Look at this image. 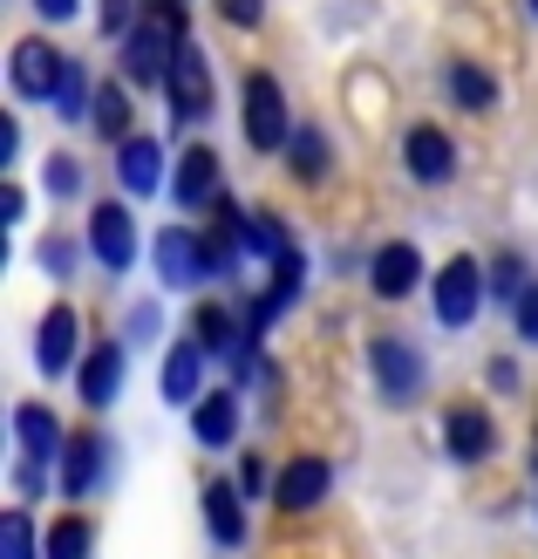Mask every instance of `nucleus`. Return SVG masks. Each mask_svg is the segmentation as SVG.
I'll list each match as a JSON object with an SVG mask.
<instances>
[{"label": "nucleus", "instance_id": "f704fd0d", "mask_svg": "<svg viewBox=\"0 0 538 559\" xmlns=\"http://www.w3.org/2000/svg\"><path fill=\"white\" fill-rule=\"evenodd\" d=\"M266 485H279V478H266V457H246V471H239V491H246V498H260Z\"/></svg>", "mask_w": 538, "mask_h": 559}, {"label": "nucleus", "instance_id": "7ed1b4c3", "mask_svg": "<svg viewBox=\"0 0 538 559\" xmlns=\"http://www.w3.org/2000/svg\"><path fill=\"white\" fill-rule=\"evenodd\" d=\"M89 253H96L103 273H130V260H136V218H130V205L103 199L89 212Z\"/></svg>", "mask_w": 538, "mask_h": 559}, {"label": "nucleus", "instance_id": "9d476101", "mask_svg": "<svg viewBox=\"0 0 538 559\" xmlns=\"http://www.w3.org/2000/svg\"><path fill=\"white\" fill-rule=\"evenodd\" d=\"M157 280H164V287H191V280H205V233L164 226L157 233Z\"/></svg>", "mask_w": 538, "mask_h": 559}, {"label": "nucleus", "instance_id": "39448f33", "mask_svg": "<svg viewBox=\"0 0 538 559\" xmlns=\"http://www.w3.org/2000/svg\"><path fill=\"white\" fill-rule=\"evenodd\" d=\"M368 361H375L382 403H395V409H403V403H416V396H422V355L403 342V334H382V342H375V355H368Z\"/></svg>", "mask_w": 538, "mask_h": 559}, {"label": "nucleus", "instance_id": "e433bc0d", "mask_svg": "<svg viewBox=\"0 0 538 559\" xmlns=\"http://www.w3.org/2000/svg\"><path fill=\"white\" fill-rule=\"evenodd\" d=\"M518 334H525V342H538V287L518 300Z\"/></svg>", "mask_w": 538, "mask_h": 559}, {"label": "nucleus", "instance_id": "f257e3e1", "mask_svg": "<svg viewBox=\"0 0 538 559\" xmlns=\"http://www.w3.org/2000/svg\"><path fill=\"white\" fill-rule=\"evenodd\" d=\"M184 48V0H157L151 14H136L123 35V75L130 90H171V62Z\"/></svg>", "mask_w": 538, "mask_h": 559}, {"label": "nucleus", "instance_id": "aec40b11", "mask_svg": "<svg viewBox=\"0 0 538 559\" xmlns=\"http://www.w3.org/2000/svg\"><path fill=\"white\" fill-rule=\"evenodd\" d=\"M191 437L205 443V451H225V443L239 437V396H232V389H218V396L191 403Z\"/></svg>", "mask_w": 538, "mask_h": 559}, {"label": "nucleus", "instance_id": "c9c22d12", "mask_svg": "<svg viewBox=\"0 0 538 559\" xmlns=\"http://www.w3.org/2000/svg\"><path fill=\"white\" fill-rule=\"evenodd\" d=\"M41 266H48V273H69V266H75V253L62 246V233H55V239L41 246Z\"/></svg>", "mask_w": 538, "mask_h": 559}, {"label": "nucleus", "instance_id": "ddd939ff", "mask_svg": "<svg viewBox=\"0 0 538 559\" xmlns=\"http://www.w3.org/2000/svg\"><path fill=\"white\" fill-rule=\"evenodd\" d=\"M164 403H205V342H178V348H164Z\"/></svg>", "mask_w": 538, "mask_h": 559}, {"label": "nucleus", "instance_id": "f03ea898", "mask_svg": "<svg viewBox=\"0 0 538 559\" xmlns=\"http://www.w3.org/2000/svg\"><path fill=\"white\" fill-rule=\"evenodd\" d=\"M246 136H252V151H287V144H294L287 96H279L273 69H252V75H246Z\"/></svg>", "mask_w": 538, "mask_h": 559}, {"label": "nucleus", "instance_id": "b1692460", "mask_svg": "<svg viewBox=\"0 0 538 559\" xmlns=\"http://www.w3.org/2000/svg\"><path fill=\"white\" fill-rule=\"evenodd\" d=\"M191 342H205V348H218V355H239V348H246V328L225 314L218 300H205V307H198V334H191Z\"/></svg>", "mask_w": 538, "mask_h": 559}, {"label": "nucleus", "instance_id": "6e6552de", "mask_svg": "<svg viewBox=\"0 0 538 559\" xmlns=\"http://www.w3.org/2000/svg\"><path fill=\"white\" fill-rule=\"evenodd\" d=\"M443 443H450V457H457V464H485V457H491V443H498L491 409L457 403V409L443 416Z\"/></svg>", "mask_w": 538, "mask_h": 559}, {"label": "nucleus", "instance_id": "473e14b6", "mask_svg": "<svg viewBox=\"0 0 538 559\" xmlns=\"http://www.w3.org/2000/svg\"><path fill=\"white\" fill-rule=\"evenodd\" d=\"M218 8H225V21H232V27H260L266 0H218Z\"/></svg>", "mask_w": 538, "mask_h": 559}, {"label": "nucleus", "instance_id": "c85d7f7f", "mask_svg": "<svg viewBox=\"0 0 538 559\" xmlns=\"http://www.w3.org/2000/svg\"><path fill=\"white\" fill-rule=\"evenodd\" d=\"M531 287H538V280L525 273V260H518V253H498V260H491V300H512V307H518Z\"/></svg>", "mask_w": 538, "mask_h": 559}, {"label": "nucleus", "instance_id": "f3484780", "mask_svg": "<svg viewBox=\"0 0 538 559\" xmlns=\"http://www.w3.org/2000/svg\"><path fill=\"white\" fill-rule=\"evenodd\" d=\"M171 109H178V123H198L212 109V90H205V55H198L191 41L178 48V62H171Z\"/></svg>", "mask_w": 538, "mask_h": 559}, {"label": "nucleus", "instance_id": "a19ab883", "mask_svg": "<svg viewBox=\"0 0 538 559\" xmlns=\"http://www.w3.org/2000/svg\"><path fill=\"white\" fill-rule=\"evenodd\" d=\"M531 8H538V0H531Z\"/></svg>", "mask_w": 538, "mask_h": 559}, {"label": "nucleus", "instance_id": "f8f14e48", "mask_svg": "<svg viewBox=\"0 0 538 559\" xmlns=\"http://www.w3.org/2000/svg\"><path fill=\"white\" fill-rule=\"evenodd\" d=\"M239 253H246V212L232 199H218L212 205V233H205V273L212 280H232Z\"/></svg>", "mask_w": 538, "mask_h": 559}, {"label": "nucleus", "instance_id": "72a5a7b5", "mask_svg": "<svg viewBox=\"0 0 538 559\" xmlns=\"http://www.w3.org/2000/svg\"><path fill=\"white\" fill-rule=\"evenodd\" d=\"M96 27H103V35H130V27H136L130 21V0H103V21Z\"/></svg>", "mask_w": 538, "mask_h": 559}, {"label": "nucleus", "instance_id": "a211bd4d", "mask_svg": "<svg viewBox=\"0 0 538 559\" xmlns=\"http://www.w3.org/2000/svg\"><path fill=\"white\" fill-rule=\"evenodd\" d=\"M117 396H123V342H96L89 361H82V403L109 409Z\"/></svg>", "mask_w": 538, "mask_h": 559}, {"label": "nucleus", "instance_id": "1a4fd4ad", "mask_svg": "<svg viewBox=\"0 0 538 559\" xmlns=\"http://www.w3.org/2000/svg\"><path fill=\"white\" fill-rule=\"evenodd\" d=\"M403 164H409L416 185H443L450 171H457V144H450L437 123H416V130L403 136Z\"/></svg>", "mask_w": 538, "mask_h": 559}, {"label": "nucleus", "instance_id": "2f4dec72", "mask_svg": "<svg viewBox=\"0 0 538 559\" xmlns=\"http://www.w3.org/2000/svg\"><path fill=\"white\" fill-rule=\"evenodd\" d=\"M0 559H35V525H27V512L0 519Z\"/></svg>", "mask_w": 538, "mask_h": 559}, {"label": "nucleus", "instance_id": "412c9836", "mask_svg": "<svg viewBox=\"0 0 538 559\" xmlns=\"http://www.w3.org/2000/svg\"><path fill=\"white\" fill-rule=\"evenodd\" d=\"M239 485H225V478H212L205 485V525H212V539L218 546H246V512H239Z\"/></svg>", "mask_w": 538, "mask_h": 559}, {"label": "nucleus", "instance_id": "7c9ffc66", "mask_svg": "<svg viewBox=\"0 0 538 559\" xmlns=\"http://www.w3.org/2000/svg\"><path fill=\"white\" fill-rule=\"evenodd\" d=\"M41 185L55 191V199H75V191H82V164H75L69 151H55V157L41 164Z\"/></svg>", "mask_w": 538, "mask_h": 559}, {"label": "nucleus", "instance_id": "cd10ccee", "mask_svg": "<svg viewBox=\"0 0 538 559\" xmlns=\"http://www.w3.org/2000/svg\"><path fill=\"white\" fill-rule=\"evenodd\" d=\"M55 109H62L69 123L96 109V96H89V69H82V62H69V69H62V82H55Z\"/></svg>", "mask_w": 538, "mask_h": 559}, {"label": "nucleus", "instance_id": "5701e85b", "mask_svg": "<svg viewBox=\"0 0 538 559\" xmlns=\"http://www.w3.org/2000/svg\"><path fill=\"white\" fill-rule=\"evenodd\" d=\"M96 552V525L89 519H55L48 539H41V559H89Z\"/></svg>", "mask_w": 538, "mask_h": 559}, {"label": "nucleus", "instance_id": "bb28decb", "mask_svg": "<svg viewBox=\"0 0 538 559\" xmlns=\"http://www.w3.org/2000/svg\"><path fill=\"white\" fill-rule=\"evenodd\" d=\"M89 123L103 130V136H117V144H130V90H96V109H89Z\"/></svg>", "mask_w": 538, "mask_h": 559}, {"label": "nucleus", "instance_id": "20e7f679", "mask_svg": "<svg viewBox=\"0 0 538 559\" xmlns=\"http://www.w3.org/2000/svg\"><path fill=\"white\" fill-rule=\"evenodd\" d=\"M477 307H485V266L457 253V260L437 273V321L443 328H470Z\"/></svg>", "mask_w": 538, "mask_h": 559}, {"label": "nucleus", "instance_id": "dca6fc26", "mask_svg": "<svg viewBox=\"0 0 538 559\" xmlns=\"http://www.w3.org/2000/svg\"><path fill=\"white\" fill-rule=\"evenodd\" d=\"M117 178H123L130 199L164 191V144H157V136H130V144L117 151Z\"/></svg>", "mask_w": 538, "mask_h": 559}, {"label": "nucleus", "instance_id": "ea45409f", "mask_svg": "<svg viewBox=\"0 0 538 559\" xmlns=\"http://www.w3.org/2000/svg\"><path fill=\"white\" fill-rule=\"evenodd\" d=\"M35 8H41V21H69V14H75V0H35Z\"/></svg>", "mask_w": 538, "mask_h": 559}, {"label": "nucleus", "instance_id": "a878e982", "mask_svg": "<svg viewBox=\"0 0 538 559\" xmlns=\"http://www.w3.org/2000/svg\"><path fill=\"white\" fill-rule=\"evenodd\" d=\"M450 96H457L464 109H491L498 82H491V69H477V62H450Z\"/></svg>", "mask_w": 538, "mask_h": 559}, {"label": "nucleus", "instance_id": "9b49d317", "mask_svg": "<svg viewBox=\"0 0 538 559\" xmlns=\"http://www.w3.org/2000/svg\"><path fill=\"white\" fill-rule=\"evenodd\" d=\"M327 485H334L327 457H294L287 471H279V485H273V506L279 512H314L321 498H327Z\"/></svg>", "mask_w": 538, "mask_h": 559}, {"label": "nucleus", "instance_id": "6ab92c4d", "mask_svg": "<svg viewBox=\"0 0 538 559\" xmlns=\"http://www.w3.org/2000/svg\"><path fill=\"white\" fill-rule=\"evenodd\" d=\"M14 437H21V457L27 464H55V451H69V430L55 424L41 403H21L14 409Z\"/></svg>", "mask_w": 538, "mask_h": 559}, {"label": "nucleus", "instance_id": "423d86ee", "mask_svg": "<svg viewBox=\"0 0 538 559\" xmlns=\"http://www.w3.org/2000/svg\"><path fill=\"white\" fill-rule=\"evenodd\" d=\"M62 55H55L41 35H27V41H14V62H8V82H14V96H55V82H62Z\"/></svg>", "mask_w": 538, "mask_h": 559}, {"label": "nucleus", "instance_id": "4be33fe9", "mask_svg": "<svg viewBox=\"0 0 538 559\" xmlns=\"http://www.w3.org/2000/svg\"><path fill=\"white\" fill-rule=\"evenodd\" d=\"M96 478H103V437H96V430H75L69 451H62V491L82 498Z\"/></svg>", "mask_w": 538, "mask_h": 559}, {"label": "nucleus", "instance_id": "0eeeda50", "mask_svg": "<svg viewBox=\"0 0 538 559\" xmlns=\"http://www.w3.org/2000/svg\"><path fill=\"white\" fill-rule=\"evenodd\" d=\"M171 199H178V205H218V199H225V171H218V151H212V144H191V151L178 157Z\"/></svg>", "mask_w": 538, "mask_h": 559}, {"label": "nucleus", "instance_id": "393cba45", "mask_svg": "<svg viewBox=\"0 0 538 559\" xmlns=\"http://www.w3.org/2000/svg\"><path fill=\"white\" fill-rule=\"evenodd\" d=\"M246 253L287 260V253H294V239H287V218H279V212H252V218H246Z\"/></svg>", "mask_w": 538, "mask_h": 559}, {"label": "nucleus", "instance_id": "4468645a", "mask_svg": "<svg viewBox=\"0 0 538 559\" xmlns=\"http://www.w3.org/2000/svg\"><path fill=\"white\" fill-rule=\"evenodd\" d=\"M368 280H375L382 300H409L422 287V253H416L409 239H388L382 253H375V266H368Z\"/></svg>", "mask_w": 538, "mask_h": 559}, {"label": "nucleus", "instance_id": "2eb2a0df", "mask_svg": "<svg viewBox=\"0 0 538 559\" xmlns=\"http://www.w3.org/2000/svg\"><path fill=\"white\" fill-rule=\"evenodd\" d=\"M75 334H82L75 307H48V314H41V334H35V369L41 376H62L75 361Z\"/></svg>", "mask_w": 538, "mask_h": 559}, {"label": "nucleus", "instance_id": "4c0bfd02", "mask_svg": "<svg viewBox=\"0 0 538 559\" xmlns=\"http://www.w3.org/2000/svg\"><path fill=\"white\" fill-rule=\"evenodd\" d=\"M14 151H21V123H0V164H14Z\"/></svg>", "mask_w": 538, "mask_h": 559}, {"label": "nucleus", "instance_id": "c756f323", "mask_svg": "<svg viewBox=\"0 0 538 559\" xmlns=\"http://www.w3.org/2000/svg\"><path fill=\"white\" fill-rule=\"evenodd\" d=\"M287 151H294V171H300L307 185H314V178L327 171V136H321L314 123H300V130H294V144H287Z\"/></svg>", "mask_w": 538, "mask_h": 559}, {"label": "nucleus", "instance_id": "58836bf2", "mask_svg": "<svg viewBox=\"0 0 538 559\" xmlns=\"http://www.w3.org/2000/svg\"><path fill=\"white\" fill-rule=\"evenodd\" d=\"M41 471H48V464H27V457H21V471H14V485H21V491H41Z\"/></svg>", "mask_w": 538, "mask_h": 559}]
</instances>
